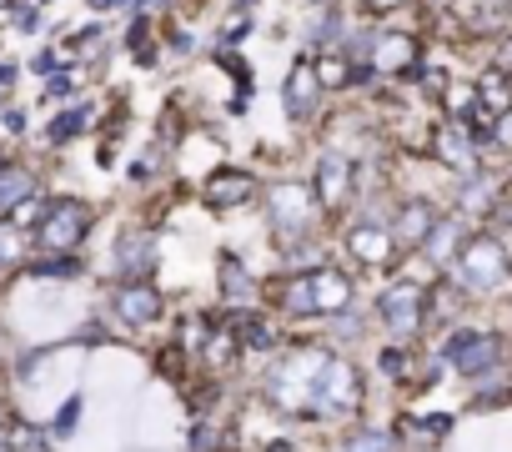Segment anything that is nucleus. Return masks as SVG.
I'll list each match as a JSON object with an SVG mask.
<instances>
[{
	"instance_id": "obj_10",
	"label": "nucleus",
	"mask_w": 512,
	"mask_h": 452,
	"mask_svg": "<svg viewBox=\"0 0 512 452\" xmlns=\"http://www.w3.org/2000/svg\"><path fill=\"white\" fill-rule=\"evenodd\" d=\"M352 252H357L362 262L382 267V262L397 252V242H392V232H382V226H357V232H352Z\"/></svg>"
},
{
	"instance_id": "obj_21",
	"label": "nucleus",
	"mask_w": 512,
	"mask_h": 452,
	"mask_svg": "<svg viewBox=\"0 0 512 452\" xmlns=\"http://www.w3.org/2000/svg\"><path fill=\"white\" fill-rule=\"evenodd\" d=\"M492 71L512 76V31H507V36H497V46H492Z\"/></svg>"
},
{
	"instance_id": "obj_8",
	"label": "nucleus",
	"mask_w": 512,
	"mask_h": 452,
	"mask_svg": "<svg viewBox=\"0 0 512 452\" xmlns=\"http://www.w3.org/2000/svg\"><path fill=\"white\" fill-rule=\"evenodd\" d=\"M116 312L126 322H151V317H161V292L146 282H126V287H116Z\"/></svg>"
},
{
	"instance_id": "obj_17",
	"label": "nucleus",
	"mask_w": 512,
	"mask_h": 452,
	"mask_svg": "<svg viewBox=\"0 0 512 452\" xmlns=\"http://www.w3.org/2000/svg\"><path fill=\"white\" fill-rule=\"evenodd\" d=\"M31 277H51V282H71V277H81V262H76V257H66V252H51V257H41V262L31 267Z\"/></svg>"
},
{
	"instance_id": "obj_3",
	"label": "nucleus",
	"mask_w": 512,
	"mask_h": 452,
	"mask_svg": "<svg viewBox=\"0 0 512 452\" xmlns=\"http://www.w3.org/2000/svg\"><path fill=\"white\" fill-rule=\"evenodd\" d=\"M91 226V211L76 201V196H56L41 206V221H36V242L41 252H71Z\"/></svg>"
},
{
	"instance_id": "obj_16",
	"label": "nucleus",
	"mask_w": 512,
	"mask_h": 452,
	"mask_svg": "<svg viewBox=\"0 0 512 452\" xmlns=\"http://www.w3.org/2000/svg\"><path fill=\"white\" fill-rule=\"evenodd\" d=\"M91 111H96V106H71L66 116H56V121H51V131H46V136H51L56 146H66L76 131H86V126H91Z\"/></svg>"
},
{
	"instance_id": "obj_30",
	"label": "nucleus",
	"mask_w": 512,
	"mask_h": 452,
	"mask_svg": "<svg viewBox=\"0 0 512 452\" xmlns=\"http://www.w3.org/2000/svg\"><path fill=\"white\" fill-rule=\"evenodd\" d=\"M256 6V0H236V11H251Z\"/></svg>"
},
{
	"instance_id": "obj_14",
	"label": "nucleus",
	"mask_w": 512,
	"mask_h": 452,
	"mask_svg": "<svg viewBox=\"0 0 512 452\" xmlns=\"http://www.w3.org/2000/svg\"><path fill=\"white\" fill-rule=\"evenodd\" d=\"M472 91H477V101L487 106V116H497V111L512 106V76H502V71H482Z\"/></svg>"
},
{
	"instance_id": "obj_27",
	"label": "nucleus",
	"mask_w": 512,
	"mask_h": 452,
	"mask_svg": "<svg viewBox=\"0 0 512 452\" xmlns=\"http://www.w3.org/2000/svg\"><path fill=\"white\" fill-rule=\"evenodd\" d=\"M397 6H402V0H362L367 16H387V11H397Z\"/></svg>"
},
{
	"instance_id": "obj_6",
	"label": "nucleus",
	"mask_w": 512,
	"mask_h": 452,
	"mask_svg": "<svg viewBox=\"0 0 512 452\" xmlns=\"http://www.w3.org/2000/svg\"><path fill=\"white\" fill-rule=\"evenodd\" d=\"M347 191H352V161L337 156V151H327V156L317 161V201L332 211V206L347 201Z\"/></svg>"
},
{
	"instance_id": "obj_7",
	"label": "nucleus",
	"mask_w": 512,
	"mask_h": 452,
	"mask_svg": "<svg viewBox=\"0 0 512 452\" xmlns=\"http://www.w3.org/2000/svg\"><path fill=\"white\" fill-rule=\"evenodd\" d=\"M282 101L292 106V116H297V121H307V116L322 106V76H317V71L302 61V66L287 76V86H282Z\"/></svg>"
},
{
	"instance_id": "obj_4",
	"label": "nucleus",
	"mask_w": 512,
	"mask_h": 452,
	"mask_svg": "<svg viewBox=\"0 0 512 452\" xmlns=\"http://www.w3.org/2000/svg\"><path fill=\"white\" fill-rule=\"evenodd\" d=\"M377 312H382V327H387V332L417 337L422 322H427V287H422V282H397V287L382 292Z\"/></svg>"
},
{
	"instance_id": "obj_13",
	"label": "nucleus",
	"mask_w": 512,
	"mask_h": 452,
	"mask_svg": "<svg viewBox=\"0 0 512 452\" xmlns=\"http://www.w3.org/2000/svg\"><path fill=\"white\" fill-rule=\"evenodd\" d=\"M116 267H121L126 277L151 272V237H146V232H131L126 242H116Z\"/></svg>"
},
{
	"instance_id": "obj_1",
	"label": "nucleus",
	"mask_w": 512,
	"mask_h": 452,
	"mask_svg": "<svg viewBox=\"0 0 512 452\" xmlns=\"http://www.w3.org/2000/svg\"><path fill=\"white\" fill-rule=\"evenodd\" d=\"M507 277H512V257H507L502 237H492V232H472L457 247V257H452V282L462 292L482 297V292H497Z\"/></svg>"
},
{
	"instance_id": "obj_18",
	"label": "nucleus",
	"mask_w": 512,
	"mask_h": 452,
	"mask_svg": "<svg viewBox=\"0 0 512 452\" xmlns=\"http://www.w3.org/2000/svg\"><path fill=\"white\" fill-rule=\"evenodd\" d=\"M487 146H497L502 156H512V106L492 116V126H487Z\"/></svg>"
},
{
	"instance_id": "obj_32",
	"label": "nucleus",
	"mask_w": 512,
	"mask_h": 452,
	"mask_svg": "<svg viewBox=\"0 0 512 452\" xmlns=\"http://www.w3.org/2000/svg\"><path fill=\"white\" fill-rule=\"evenodd\" d=\"M0 357H6V352H0Z\"/></svg>"
},
{
	"instance_id": "obj_23",
	"label": "nucleus",
	"mask_w": 512,
	"mask_h": 452,
	"mask_svg": "<svg viewBox=\"0 0 512 452\" xmlns=\"http://www.w3.org/2000/svg\"><path fill=\"white\" fill-rule=\"evenodd\" d=\"M251 36V16L241 11V21H226V31H221V46H236V41H246Z\"/></svg>"
},
{
	"instance_id": "obj_9",
	"label": "nucleus",
	"mask_w": 512,
	"mask_h": 452,
	"mask_svg": "<svg viewBox=\"0 0 512 452\" xmlns=\"http://www.w3.org/2000/svg\"><path fill=\"white\" fill-rule=\"evenodd\" d=\"M26 196H36V176L26 166H0V216H11Z\"/></svg>"
},
{
	"instance_id": "obj_19",
	"label": "nucleus",
	"mask_w": 512,
	"mask_h": 452,
	"mask_svg": "<svg viewBox=\"0 0 512 452\" xmlns=\"http://www.w3.org/2000/svg\"><path fill=\"white\" fill-rule=\"evenodd\" d=\"M221 287H226V297H231V302H236V297H251V277H246L236 262H226V267H221Z\"/></svg>"
},
{
	"instance_id": "obj_5",
	"label": "nucleus",
	"mask_w": 512,
	"mask_h": 452,
	"mask_svg": "<svg viewBox=\"0 0 512 452\" xmlns=\"http://www.w3.org/2000/svg\"><path fill=\"white\" fill-rule=\"evenodd\" d=\"M432 226H437V206L412 196V201H402V211L392 216V242H397V247H422Z\"/></svg>"
},
{
	"instance_id": "obj_2",
	"label": "nucleus",
	"mask_w": 512,
	"mask_h": 452,
	"mask_svg": "<svg viewBox=\"0 0 512 452\" xmlns=\"http://www.w3.org/2000/svg\"><path fill=\"white\" fill-rule=\"evenodd\" d=\"M442 357L462 372V377H492L497 367H502V357H507V342L497 337V332H477V327H462V332H452L447 337V347H442Z\"/></svg>"
},
{
	"instance_id": "obj_11",
	"label": "nucleus",
	"mask_w": 512,
	"mask_h": 452,
	"mask_svg": "<svg viewBox=\"0 0 512 452\" xmlns=\"http://www.w3.org/2000/svg\"><path fill=\"white\" fill-rule=\"evenodd\" d=\"M312 297H317V312H347L352 282L342 272H322V277H312Z\"/></svg>"
},
{
	"instance_id": "obj_22",
	"label": "nucleus",
	"mask_w": 512,
	"mask_h": 452,
	"mask_svg": "<svg viewBox=\"0 0 512 452\" xmlns=\"http://www.w3.org/2000/svg\"><path fill=\"white\" fill-rule=\"evenodd\" d=\"M76 417H81V397H66V407L56 412V432H61V437H71V427H76Z\"/></svg>"
},
{
	"instance_id": "obj_28",
	"label": "nucleus",
	"mask_w": 512,
	"mask_h": 452,
	"mask_svg": "<svg viewBox=\"0 0 512 452\" xmlns=\"http://www.w3.org/2000/svg\"><path fill=\"white\" fill-rule=\"evenodd\" d=\"M91 6H96V11H131L136 0H91Z\"/></svg>"
},
{
	"instance_id": "obj_12",
	"label": "nucleus",
	"mask_w": 512,
	"mask_h": 452,
	"mask_svg": "<svg viewBox=\"0 0 512 452\" xmlns=\"http://www.w3.org/2000/svg\"><path fill=\"white\" fill-rule=\"evenodd\" d=\"M206 201L211 206H236V201H251V176L241 171H221L206 181Z\"/></svg>"
},
{
	"instance_id": "obj_20",
	"label": "nucleus",
	"mask_w": 512,
	"mask_h": 452,
	"mask_svg": "<svg viewBox=\"0 0 512 452\" xmlns=\"http://www.w3.org/2000/svg\"><path fill=\"white\" fill-rule=\"evenodd\" d=\"M347 452H392V432H357Z\"/></svg>"
},
{
	"instance_id": "obj_15",
	"label": "nucleus",
	"mask_w": 512,
	"mask_h": 452,
	"mask_svg": "<svg viewBox=\"0 0 512 452\" xmlns=\"http://www.w3.org/2000/svg\"><path fill=\"white\" fill-rule=\"evenodd\" d=\"M462 242H467V237H462V226H457V221H437L432 232H427V242H422V252H427L432 262H452Z\"/></svg>"
},
{
	"instance_id": "obj_24",
	"label": "nucleus",
	"mask_w": 512,
	"mask_h": 452,
	"mask_svg": "<svg viewBox=\"0 0 512 452\" xmlns=\"http://www.w3.org/2000/svg\"><path fill=\"white\" fill-rule=\"evenodd\" d=\"M31 76H56V51H36V61H31Z\"/></svg>"
},
{
	"instance_id": "obj_26",
	"label": "nucleus",
	"mask_w": 512,
	"mask_h": 452,
	"mask_svg": "<svg viewBox=\"0 0 512 452\" xmlns=\"http://www.w3.org/2000/svg\"><path fill=\"white\" fill-rule=\"evenodd\" d=\"M402 367H407V352H397V347H387V357H382V372H392V377H397Z\"/></svg>"
},
{
	"instance_id": "obj_31",
	"label": "nucleus",
	"mask_w": 512,
	"mask_h": 452,
	"mask_svg": "<svg viewBox=\"0 0 512 452\" xmlns=\"http://www.w3.org/2000/svg\"><path fill=\"white\" fill-rule=\"evenodd\" d=\"M0 166H6V161H0Z\"/></svg>"
},
{
	"instance_id": "obj_29",
	"label": "nucleus",
	"mask_w": 512,
	"mask_h": 452,
	"mask_svg": "<svg viewBox=\"0 0 512 452\" xmlns=\"http://www.w3.org/2000/svg\"><path fill=\"white\" fill-rule=\"evenodd\" d=\"M11 86H16V66L0 61V91H11Z\"/></svg>"
},
{
	"instance_id": "obj_25",
	"label": "nucleus",
	"mask_w": 512,
	"mask_h": 452,
	"mask_svg": "<svg viewBox=\"0 0 512 452\" xmlns=\"http://www.w3.org/2000/svg\"><path fill=\"white\" fill-rule=\"evenodd\" d=\"M96 41H101V26H81V36H71L66 46H71V51H86V46H96Z\"/></svg>"
}]
</instances>
